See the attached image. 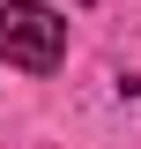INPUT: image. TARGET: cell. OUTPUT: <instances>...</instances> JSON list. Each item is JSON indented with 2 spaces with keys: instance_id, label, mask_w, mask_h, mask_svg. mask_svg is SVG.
<instances>
[{
  "instance_id": "6da1fadb",
  "label": "cell",
  "mask_w": 141,
  "mask_h": 149,
  "mask_svg": "<svg viewBox=\"0 0 141 149\" xmlns=\"http://www.w3.org/2000/svg\"><path fill=\"white\" fill-rule=\"evenodd\" d=\"M0 60L22 74H52L67 60V15H52L45 0H8L0 8Z\"/></svg>"
}]
</instances>
